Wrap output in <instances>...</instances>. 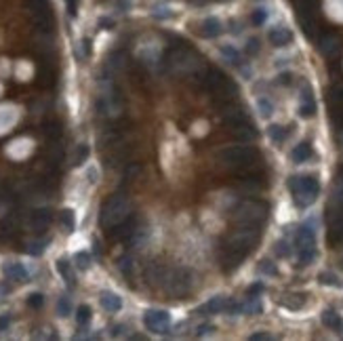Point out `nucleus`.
Returning <instances> with one entry per match:
<instances>
[{
	"instance_id": "obj_1",
	"label": "nucleus",
	"mask_w": 343,
	"mask_h": 341,
	"mask_svg": "<svg viewBox=\"0 0 343 341\" xmlns=\"http://www.w3.org/2000/svg\"><path fill=\"white\" fill-rule=\"evenodd\" d=\"M131 215V200L127 194H114L101 204L99 211V223L103 230H112L118 226L120 221H125Z\"/></svg>"
},
{
	"instance_id": "obj_2",
	"label": "nucleus",
	"mask_w": 343,
	"mask_h": 341,
	"mask_svg": "<svg viewBox=\"0 0 343 341\" xmlns=\"http://www.w3.org/2000/svg\"><path fill=\"white\" fill-rule=\"evenodd\" d=\"M162 289L173 299H186L194 289V274L188 267H169L162 280Z\"/></svg>"
},
{
	"instance_id": "obj_3",
	"label": "nucleus",
	"mask_w": 343,
	"mask_h": 341,
	"mask_svg": "<svg viewBox=\"0 0 343 341\" xmlns=\"http://www.w3.org/2000/svg\"><path fill=\"white\" fill-rule=\"evenodd\" d=\"M219 158H221L223 165H227L230 169H234L236 173H242V170H251V169H255V165L259 163L257 150H253V148H249V146L225 148V150L219 152Z\"/></svg>"
},
{
	"instance_id": "obj_4",
	"label": "nucleus",
	"mask_w": 343,
	"mask_h": 341,
	"mask_svg": "<svg viewBox=\"0 0 343 341\" xmlns=\"http://www.w3.org/2000/svg\"><path fill=\"white\" fill-rule=\"evenodd\" d=\"M288 190H291L295 204L297 206H310L320 194V183L318 179L312 175H301V177H291L288 179Z\"/></svg>"
},
{
	"instance_id": "obj_5",
	"label": "nucleus",
	"mask_w": 343,
	"mask_h": 341,
	"mask_svg": "<svg viewBox=\"0 0 343 341\" xmlns=\"http://www.w3.org/2000/svg\"><path fill=\"white\" fill-rule=\"evenodd\" d=\"M259 240V228H253V226H238V230H234L230 236L225 240V247L223 249H230L236 251L240 255H249L251 251L255 249Z\"/></svg>"
},
{
	"instance_id": "obj_6",
	"label": "nucleus",
	"mask_w": 343,
	"mask_h": 341,
	"mask_svg": "<svg viewBox=\"0 0 343 341\" xmlns=\"http://www.w3.org/2000/svg\"><path fill=\"white\" fill-rule=\"evenodd\" d=\"M266 215H268V206L259 200H246L234 209V219L238 226L261 228V223L266 221Z\"/></svg>"
},
{
	"instance_id": "obj_7",
	"label": "nucleus",
	"mask_w": 343,
	"mask_h": 341,
	"mask_svg": "<svg viewBox=\"0 0 343 341\" xmlns=\"http://www.w3.org/2000/svg\"><path fill=\"white\" fill-rule=\"evenodd\" d=\"M297 253H299V265H310L316 259V234L310 226H301L295 238Z\"/></svg>"
},
{
	"instance_id": "obj_8",
	"label": "nucleus",
	"mask_w": 343,
	"mask_h": 341,
	"mask_svg": "<svg viewBox=\"0 0 343 341\" xmlns=\"http://www.w3.org/2000/svg\"><path fill=\"white\" fill-rule=\"evenodd\" d=\"M143 325L152 331V333H166L171 327V314L164 310H147L143 314Z\"/></svg>"
},
{
	"instance_id": "obj_9",
	"label": "nucleus",
	"mask_w": 343,
	"mask_h": 341,
	"mask_svg": "<svg viewBox=\"0 0 343 341\" xmlns=\"http://www.w3.org/2000/svg\"><path fill=\"white\" fill-rule=\"evenodd\" d=\"M137 221H139L137 215H129L125 221H120L118 226H114V228L110 230L112 238H116V240H131V238H135L137 232H139Z\"/></svg>"
},
{
	"instance_id": "obj_10",
	"label": "nucleus",
	"mask_w": 343,
	"mask_h": 341,
	"mask_svg": "<svg viewBox=\"0 0 343 341\" xmlns=\"http://www.w3.org/2000/svg\"><path fill=\"white\" fill-rule=\"evenodd\" d=\"M327 240H329V245H333V247L343 245V204H341V209L331 217Z\"/></svg>"
},
{
	"instance_id": "obj_11",
	"label": "nucleus",
	"mask_w": 343,
	"mask_h": 341,
	"mask_svg": "<svg viewBox=\"0 0 343 341\" xmlns=\"http://www.w3.org/2000/svg\"><path fill=\"white\" fill-rule=\"evenodd\" d=\"M223 122L234 131V129H238V127H242V124L251 122V120H249V114H246L242 107H238V105H227L225 110H223Z\"/></svg>"
},
{
	"instance_id": "obj_12",
	"label": "nucleus",
	"mask_w": 343,
	"mask_h": 341,
	"mask_svg": "<svg viewBox=\"0 0 343 341\" xmlns=\"http://www.w3.org/2000/svg\"><path fill=\"white\" fill-rule=\"evenodd\" d=\"M318 49L324 57H337L341 53V40L335 34H324L318 40Z\"/></svg>"
},
{
	"instance_id": "obj_13",
	"label": "nucleus",
	"mask_w": 343,
	"mask_h": 341,
	"mask_svg": "<svg viewBox=\"0 0 343 341\" xmlns=\"http://www.w3.org/2000/svg\"><path fill=\"white\" fill-rule=\"evenodd\" d=\"M53 221V213L49 209H36L30 215V226L34 232H45Z\"/></svg>"
},
{
	"instance_id": "obj_14",
	"label": "nucleus",
	"mask_w": 343,
	"mask_h": 341,
	"mask_svg": "<svg viewBox=\"0 0 343 341\" xmlns=\"http://www.w3.org/2000/svg\"><path fill=\"white\" fill-rule=\"evenodd\" d=\"M2 274H4L6 280H15V282H28L30 280V274L21 263H4Z\"/></svg>"
},
{
	"instance_id": "obj_15",
	"label": "nucleus",
	"mask_w": 343,
	"mask_h": 341,
	"mask_svg": "<svg viewBox=\"0 0 343 341\" xmlns=\"http://www.w3.org/2000/svg\"><path fill=\"white\" fill-rule=\"evenodd\" d=\"M299 114L301 118H312L316 114V101H314V95H312V88L310 86H303V95H301V105H299Z\"/></svg>"
},
{
	"instance_id": "obj_16",
	"label": "nucleus",
	"mask_w": 343,
	"mask_h": 341,
	"mask_svg": "<svg viewBox=\"0 0 343 341\" xmlns=\"http://www.w3.org/2000/svg\"><path fill=\"white\" fill-rule=\"evenodd\" d=\"M166 270H169L166 265L158 263V261H152V263L145 267V278H147V282H149V284H160V286H162V280H164V276H166Z\"/></svg>"
},
{
	"instance_id": "obj_17",
	"label": "nucleus",
	"mask_w": 343,
	"mask_h": 341,
	"mask_svg": "<svg viewBox=\"0 0 343 341\" xmlns=\"http://www.w3.org/2000/svg\"><path fill=\"white\" fill-rule=\"evenodd\" d=\"M221 32H223V25L219 19H215V17H208V19H205L200 23V36L202 38H217Z\"/></svg>"
},
{
	"instance_id": "obj_18",
	"label": "nucleus",
	"mask_w": 343,
	"mask_h": 341,
	"mask_svg": "<svg viewBox=\"0 0 343 341\" xmlns=\"http://www.w3.org/2000/svg\"><path fill=\"white\" fill-rule=\"evenodd\" d=\"M99 301H101V308L105 312H110V314H116V312L122 310V299L118 297L116 293H112V291H103Z\"/></svg>"
},
{
	"instance_id": "obj_19",
	"label": "nucleus",
	"mask_w": 343,
	"mask_h": 341,
	"mask_svg": "<svg viewBox=\"0 0 343 341\" xmlns=\"http://www.w3.org/2000/svg\"><path fill=\"white\" fill-rule=\"evenodd\" d=\"M268 38L274 47H286V44H291V40H293V32L286 30V28H274L270 32Z\"/></svg>"
},
{
	"instance_id": "obj_20",
	"label": "nucleus",
	"mask_w": 343,
	"mask_h": 341,
	"mask_svg": "<svg viewBox=\"0 0 343 341\" xmlns=\"http://www.w3.org/2000/svg\"><path fill=\"white\" fill-rule=\"evenodd\" d=\"M278 303L282 308H288V310H301L305 306V295H301V293H288Z\"/></svg>"
},
{
	"instance_id": "obj_21",
	"label": "nucleus",
	"mask_w": 343,
	"mask_h": 341,
	"mask_svg": "<svg viewBox=\"0 0 343 341\" xmlns=\"http://www.w3.org/2000/svg\"><path fill=\"white\" fill-rule=\"evenodd\" d=\"M227 301L225 297H213L210 301H206L205 306L200 308V314H219V312H225L227 310Z\"/></svg>"
},
{
	"instance_id": "obj_22",
	"label": "nucleus",
	"mask_w": 343,
	"mask_h": 341,
	"mask_svg": "<svg viewBox=\"0 0 343 341\" xmlns=\"http://www.w3.org/2000/svg\"><path fill=\"white\" fill-rule=\"evenodd\" d=\"M314 156V152H312V146L310 143H299V146L291 152V158H293V163H307Z\"/></svg>"
},
{
	"instance_id": "obj_23",
	"label": "nucleus",
	"mask_w": 343,
	"mask_h": 341,
	"mask_svg": "<svg viewBox=\"0 0 343 341\" xmlns=\"http://www.w3.org/2000/svg\"><path fill=\"white\" fill-rule=\"evenodd\" d=\"M13 236H15V221L11 217H6V219L0 221V245L13 240Z\"/></svg>"
},
{
	"instance_id": "obj_24",
	"label": "nucleus",
	"mask_w": 343,
	"mask_h": 341,
	"mask_svg": "<svg viewBox=\"0 0 343 341\" xmlns=\"http://www.w3.org/2000/svg\"><path fill=\"white\" fill-rule=\"evenodd\" d=\"M322 325L329 327V329H333V331L341 329V318H339V314H337L335 310H324V312H322Z\"/></svg>"
},
{
	"instance_id": "obj_25",
	"label": "nucleus",
	"mask_w": 343,
	"mask_h": 341,
	"mask_svg": "<svg viewBox=\"0 0 343 341\" xmlns=\"http://www.w3.org/2000/svg\"><path fill=\"white\" fill-rule=\"evenodd\" d=\"M234 135L238 139H242V141H253L255 137H257V131H255V127L251 122H246V124H242V127L234 129Z\"/></svg>"
},
{
	"instance_id": "obj_26",
	"label": "nucleus",
	"mask_w": 343,
	"mask_h": 341,
	"mask_svg": "<svg viewBox=\"0 0 343 341\" xmlns=\"http://www.w3.org/2000/svg\"><path fill=\"white\" fill-rule=\"evenodd\" d=\"M329 107H343V85L333 86L329 91Z\"/></svg>"
},
{
	"instance_id": "obj_27",
	"label": "nucleus",
	"mask_w": 343,
	"mask_h": 341,
	"mask_svg": "<svg viewBox=\"0 0 343 341\" xmlns=\"http://www.w3.org/2000/svg\"><path fill=\"white\" fill-rule=\"evenodd\" d=\"M57 272L64 276V280L68 282L69 289H72V286H74V274H72V267H69V263L66 261V259H59V261H57Z\"/></svg>"
},
{
	"instance_id": "obj_28",
	"label": "nucleus",
	"mask_w": 343,
	"mask_h": 341,
	"mask_svg": "<svg viewBox=\"0 0 343 341\" xmlns=\"http://www.w3.org/2000/svg\"><path fill=\"white\" fill-rule=\"evenodd\" d=\"M118 267H120L122 276L131 278V276H133V272H135V263H133V257H131V255H122V257L118 259Z\"/></svg>"
},
{
	"instance_id": "obj_29",
	"label": "nucleus",
	"mask_w": 343,
	"mask_h": 341,
	"mask_svg": "<svg viewBox=\"0 0 343 341\" xmlns=\"http://www.w3.org/2000/svg\"><path fill=\"white\" fill-rule=\"evenodd\" d=\"M268 135H270L272 141L282 143V141L286 139V135H288V131H286L284 127H280V124H272V127L268 129Z\"/></svg>"
},
{
	"instance_id": "obj_30",
	"label": "nucleus",
	"mask_w": 343,
	"mask_h": 341,
	"mask_svg": "<svg viewBox=\"0 0 343 341\" xmlns=\"http://www.w3.org/2000/svg\"><path fill=\"white\" fill-rule=\"evenodd\" d=\"M45 135L51 139V141H57L61 137V124L57 120H51L45 124Z\"/></svg>"
},
{
	"instance_id": "obj_31",
	"label": "nucleus",
	"mask_w": 343,
	"mask_h": 341,
	"mask_svg": "<svg viewBox=\"0 0 343 341\" xmlns=\"http://www.w3.org/2000/svg\"><path fill=\"white\" fill-rule=\"evenodd\" d=\"M61 226L66 228V232H74L76 228V221H74V211H69V209H64L61 211Z\"/></svg>"
},
{
	"instance_id": "obj_32",
	"label": "nucleus",
	"mask_w": 343,
	"mask_h": 341,
	"mask_svg": "<svg viewBox=\"0 0 343 341\" xmlns=\"http://www.w3.org/2000/svg\"><path fill=\"white\" fill-rule=\"evenodd\" d=\"M91 314L93 312H91L89 306H80V308L76 310V322L80 327H86V325H89V320H91Z\"/></svg>"
},
{
	"instance_id": "obj_33",
	"label": "nucleus",
	"mask_w": 343,
	"mask_h": 341,
	"mask_svg": "<svg viewBox=\"0 0 343 341\" xmlns=\"http://www.w3.org/2000/svg\"><path fill=\"white\" fill-rule=\"evenodd\" d=\"M47 245H49V240H34V242H30V245H28V253L34 255V257H38V255L45 253Z\"/></svg>"
},
{
	"instance_id": "obj_34",
	"label": "nucleus",
	"mask_w": 343,
	"mask_h": 341,
	"mask_svg": "<svg viewBox=\"0 0 343 341\" xmlns=\"http://www.w3.org/2000/svg\"><path fill=\"white\" fill-rule=\"evenodd\" d=\"M318 282L327 284V286H341V280L335 274H331V272H320L318 274Z\"/></svg>"
},
{
	"instance_id": "obj_35",
	"label": "nucleus",
	"mask_w": 343,
	"mask_h": 341,
	"mask_svg": "<svg viewBox=\"0 0 343 341\" xmlns=\"http://www.w3.org/2000/svg\"><path fill=\"white\" fill-rule=\"evenodd\" d=\"M74 261H76V265L80 267V270H89V267H91V255L84 253V251H80V253L74 255Z\"/></svg>"
},
{
	"instance_id": "obj_36",
	"label": "nucleus",
	"mask_w": 343,
	"mask_h": 341,
	"mask_svg": "<svg viewBox=\"0 0 343 341\" xmlns=\"http://www.w3.org/2000/svg\"><path fill=\"white\" fill-rule=\"evenodd\" d=\"M86 158H89V146H84V143H80L74 154V165H82L86 163Z\"/></svg>"
},
{
	"instance_id": "obj_37",
	"label": "nucleus",
	"mask_w": 343,
	"mask_h": 341,
	"mask_svg": "<svg viewBox=\"0 0 343 341\" xmlns=\"http://www.w3.org/2000/svg\"><path fill=\"white\" fill-rule=\"evenodd\" d=\"M221 55L225 59H230L232 64H236V66L240 64V55H238V51H236L234 47H221Z\"/></svg>"
},
{
	"instance_id": "obj_38",
	"label": "nucleus",
	"mask_w": 343,
	"mask_h": 341,
	"mask_svg": "<svg viewBox=\"0 0 343 341\" xmlns=\"http://www.w3.org/2000/svg\"><path fill=\"white\" fill-rule=\"evenodd\" d=\"M28 306L34 308V310H40L42 306H45V295H40V293H34L28 297Z\"/></svg>"
},
{
	"instance_id": "obj_39",
	"label": "nucleus",
	"mask_w": 343,
	"mask_h": 341,
	"mask_svg": "<svg viewBox=\"0 0 343 341\" xmlns=\"http://www.w3.org/2000/svg\"><path fill=\"white\" fill-rule=\"evenodd\" d=\"M69 312H72L69 299H68V297H61V299L57 301V314H59V316H69Z\"/></svg>"
},
{
	"instance_id": "obj_40",
	"label": "nucleus",
	"mask_w": 343,
	"mask_h": 341,
	"mask_svg": "<svg viewBox=\"0 0 343 341\" xmlns=\"http://www.w3.org/2000/svg\"><path fill=\"white\" fill-rule=\"evenodd\" d=\"M259 110H261V116H272V112H274V105H272L270 99H266V97H261L259 99Z\"/></svg>"
},
{
	"instance_id": "obj_41",
	"label": "nucleus",
	"mask_w": 343,
	"mask_h": 341,
	"mask_svg": "<svg viewBox=\"0 0 343 341\" xmlns=\"http://www.w3.org/2000/svg\"><path fill=\"white\" fill-rule=\"evenodd\" d=\"M259 272H261V274H268V276H276V274H278L276 265L272 263V261H268V259H266V261H261V263H259Z\"/></svg>"
},
{
	"instance_id": "obj_42",
	"label": "nucleus",
	"mask_w": 343,
	"mask_h": 341,
	"mask_svg": "<svg viewBox=\"0 0 343 341\" xmlns=\"http://www.w3.org/2000/svg\"><path fill=\"white\" fill-rule=\"evenodd\" d=\"M257 53H259V40L249 38V42H246V55H257Z\"/></svg>"
},
{
	"instance_id": "obj_43",
	"label": "nucleus",
	"mask_w": 343,
	"mask_h": 341,
	"mask_svg": "<svg viewBox=\"0 0 343 341\" xmlns=\"http://www.w3.org/2000/svg\"><path fill=\"white\" fill-rule=\"evenodd\" d=\"M251 19H253V23H255V25H261L263 21L268 19V13L263 11V8H257V11L253 13V17H251Z\"/></svg>"
},
{
	"instance_id": "obj_44",
	"label": "nucleus",
	"mask_w": 343,
	"mask_h": 341,
	"mask_svg": "<svg viewBox=\"0 0 343 341\" xmlns=\"http://www.w3.org/2000/svg\"><path fill=\"white\" fill-rule=\"evenodd\" d=\"M276 253H278L280 257H288L291 249H288V245H286L284 240H280V242H276Z\"/></svg>"
},
{
	"instance_id": "obj_45",
	"label": "nucleus",
	"mask_w": 343,
	"mask_h": 341,
	"mask_svg": "<svg viewBox=\"0 0 343 341\" xmlns=\"http://www.w3.org/2000/svg\"><path fill=\"white\" fill-rule=\"evenodd\" d=\"M259 293H263V284H253V286H249V297L251 299H257Z\"/></svg>"
},
{
	"instance_id": "obj_46",
	"label": "nucleus",
	"mask_w": 343,
	"mask_h": 341,
	"mask_svg": "<svg viewBox=\"0 0 343 341\" xmlns=\"http://www.w3.org/2000/svg\"><path fill=\"white\" fill-rule=\"evenodd\" d=\"M244 312H246V314H259V312H261V306H259L257 301H255V303H246V306H244Z\"/></svg>"
},
{
	"instance_id": "obj_47",
	"label": "nucleus",
	"mask_w": 343,
	"mask_h": 341,
	"mask_svg": "<svg viewBox=\"0 0 343 341\" xmlns=\"http://www.w3.org/2000/svg\"><path fill=\"white\" fill-rule=\"evenodd\" d=\"M251 341H270V339H274L270 333H253L251 337H249Z\"/></svg>"
},
{
	"instance_id": "obj_48",
	"label": "nucleus",
	"mask_w": 343,
	"mask_h": 341,
	"mask_svg": "<svg viewBox=\"0 0 343 341\" xmlns=\"http://www.w3.org/2000/svg\"><path fill=\"white\" fill-rule=\"evenodd\" d=\"M66 4H68V13H69V15H76L78 0H66Z\"/></svg>"
},
{
	"instance_id": "obj_49",
	"label": "nucleus",
	"mask_w": 343,
	"mask_h": 341,
	"mask_svg": "<svg viewBox=\"0 0 343 341\" xmlns=\"http://www.w3.org/2000/svg\"><path fill=\"white\" fill-rule=\"evenodd\" d=\"M213 331H215V329L210 327V325H205V327H200V329H198V333H196V335H198V337H202V335H208V333H213Z\"/></svg>"
},
{
	"instance_id": "obj_50",
	"label": "nucleus",
	"mask_w": 343,
	"mask_h": 341,
	"mask_svg": "<svg viewBox=\"0 0 343 341\" xmlns=\"http://www.w3.org/2000/svg\"><path fill=\"white\" fill-rule=\"evenodd\" d=\"M8 325H11V316H0V331H4Z\"/></svg>"
},
{
	"instance_id": "obj_51",
	"label": "nucleus",
	"mask_w": 343,
	"mask_h": 341,
	"mask_svg": "<svg viewBox=\"0 0 343 341\" xmlns=\"http://www.w3.org/2000/svg\"><path fill=\"white\" fill-rule=\"evenodd\" d=\"M278 83H282V85H291V74H280V80Z\"/></svg>"
},
{
	"instance_id": "obj_52",
	"label": "nucleus",
	"mask_w": 343,
	"mask_h": 341,
	"mask_svg": "<svg viewBox=\"0 0 343 341\" xmlns=\"http://www.w3.org/2000/svg\"><path fill=\"white\" fill-rule=\"evenodd\" d=\"M89 177H91V181H97V173L95 170H89Z\"/></svg>"
}]
</instances>
